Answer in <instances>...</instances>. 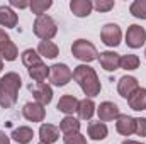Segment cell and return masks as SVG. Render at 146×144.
Instances as JSON below:
<instances>
[{
	"instance_id": "2",
	"label": "cell",
	"mask_w": 146,
	"mask_h": 144,
	"mask_svg": "<svg viewBox=\"0 0 146 144\" xmlns=\"http://www.w3.org/2000/svg\"><path fill=\"white\" fill-rule=\"evenodd\" d=\"M22 87V78L15 71L5 73L0 78V107L10 108L19 98V88Z\"/></svg>"
},
{
	"instance_id": "38",
	"label": "cell",
	"mask_w": 146,
	"mask_h": 144,
	"mask_svg": "<svg viewBox=\"0 0 146 144\" xmlns=\"http://www.w3.org/2000/svg\"><path fill=\"white\" fill-rule=\"evenodd\" d=\"M145 56H146V49H145Z\"/></svg>"
},
{
	"instance_id": "15",
	"label": "cell",
	"mask_w": 146,
	"mask_h": 144,
	"mask_svg": "<svg viewBox=\"0 0 146 144\" xmlns=\"http://www.w3.org/2000/svg\"><path fill=\"white\" fill-rule=\"evenodd\" d=\"M19 22V17L15 10L9 5H0V26L7 29H14Z\"/></svg>"
},
{
	"instance_id": "24",
	"label": "cell",
	"mask_w": 146,
	"mask_h": 144,
	"mask_svg": "<svg viewBox=\"0 0 146 144\" xmlns=\"http://www.w3.org/2000/svg\"><path fill=\"white\" fill-rule=\"evenodd\" d=\"M27 73H29V76H31L36 83H44L46 78H49V66H46L44 63H39L36 66L29 68Z\"/></svg>"
},
{
	"instance_id": "28",
	"label": "cell",
	"mask_w": 146,
	"mask_h": 144,
	"mask_svg": "<svg viewBox=\"0 0 146 144\" xmlns=\"http://www.w3.org/2000/svg\"><path fill=\"white\" fill-rule=\"evenodd\" d=\"M129 12L133 17L146 20V0H134L129 5Z\"/></svg>"
},
{
	"instance_id": "11",
	"label": "cell",
	"mask_w": 146,
	"mask_h": 144,
	"mask_svg": "<svg viewBox=\"0 0 146 144\" xmlns=\"http://www.w3.org/2000/svg\"><path fill=\"white\" fill-rule=\"evenodd\" d=\"M115 131L121 136H131L136 131V119L127 115V114H121L115 119Z\"/></svg>"
},
{
	"instance_id": "32",
	"label": "cell",
	"mask_w": 146,
	"mask_h": 144,
	"mask_svg": "<svg viewBox=\"0 0 146 144\" xmlns=\"http://www.w3.org/2000/svg\"><path fill=\"white\" fill-rule=\"evenodd\" d=\"M134 134L146 137V117H136V131Z\"/></svg>"
},
{
	"instance_id": "14",
	"label": "cell",
	"mask_w": 146,
	"mask_h": 144,
	"mask_svg": "<svg viewBox=\"0 0 146 144\" xmlns=\"http://www.w3.org/2000/svg\"><path fill=\"white\" fill-rule=\"evenodd\" d=\"M39 139L42 144H54L60 139V127L53 124H41L39 127Z\"/></svg>"
},
{
	"instance_id": "26",
	"label": "cell",
	"mask_w": 146,
	"mask_h": 144,
	"mask_svg": "<svg viewBox=\"0 0 146 144\" xmlns=\"http://www.w3.org/2000/svg\"><path fill=\"white\" fill-rule=\"evenodd\" d=\"M53 5V0H31L29 3V9L33 14H36V17L39 15H44L48 9H51Z\"/></svg>"
},
{
	"instance_id": "12",
	"label": "cell",
	"mask_w": 146,
	"mask_h": 144,
	"mask_svg": "<svg viewBox=\"0 0 146 144\" xmlns=\"http://www.w3.org/2000/svg\"><path fill=\"white\" fill-rule=\"evenodd\" d=\"M97 115L100 119V122H109V120H115L119 115H121V110L119 107L114 104V102H102L99 107H97Z\"/></svg>"
},
{
	"instance_id": "37",
	"label": "cell",
	"mask_w": 146,
	"mask_h": 144,
	"mask_svg": "<svg viewBox=\"0 0 146 144\" xmlns=\"http://www.w3.org/2000/svg\"><path fill=\"white\" fill-rule=\"evenodd\" d=\"M2 70H3V59L0 58V71H2Z\"/></svg>"
},
{
	"instance_id": "33",
	"label": "cell",
	"mask_w": 146,
	"mask_h": 144,
	"mask_svg": "<svg viewBox=\"0 0 146 144\" xmlns=\"http://www.w3.org/2000/svg\"><path fill=\"white\" fill-rule=\"evenodd\" d=\"M10 42H12V41H10V36H9L3 29H0V53H2V51H3Z\"/></svg>"
},
{
	"instance_id": "30",
	"label": "cell",
	"mask_w": 146,
	"mask_h": 144,
	"mask_svg": "<svg viewBox=\"0 0 146 144\" xmlns=\"http://www.w3.org/2000/svg\"><path fill=\"white\" fill-rule=\"evenodd\" d=\"M63 143L65 144H87V139L82 132H73V134H63Z\"/></svg>"
},
{
	"instance_id": "21",
	"label": "cell",
	"mask_w": 146,
	"mask_h": 144,
	"mask_svg": "<svg viewBox=\"0 0 146 144\" xmlns=\"http://www.w3.org/2000/svg\"><path fill=\"white\" fill-rule=\"evenodd\" d=\"M37 54L46 58V59H54L60 54V48L53 42V41H41L37 44Z\"/></svg>"
},
{
	"instance_id": "18",
	"label": "cell",
	"mask_w": 146,
	"mask_h": 144,
	"mask_svg": "<svg viewBox=\"0 0 146 144\" xmlns=\"http://www.w3.org/2000/svg\"><path fill=\"white\" fill-rule=\"evenodd\" d=\"M78 102H80V100H78L75 95H63V97L58 100L56 108H58L60 112L66 114V115H72L73 112L78 110Z\"/></svg>"
},
{
	"instance_id": "1",
	"label": "cell",
	"mask_w": 146,
	"mask_h": 144,
	"mask_svg": "<svg viewBox=\"0 0 146 144\" xmlns=\"http://www.w3.org/2000/svg\"><path fill=\"white\" fill-rule=\"evenodd\" d=\"M73 80L78 83V87L87 95V98L97 97L100 93V90H102L99 75H97V71L92 66H88V65H78L73 70Z\"/></svg>"
},
{
	"instance_id": "13",
	"label": "cell",
	"mask_w": 146,
	"mask_h": 144,
	"mask_svg": "<svg viewBox=\"0 0 146 144\" xmlns=\"http://www.w3.org/2000/svg\"><path fill=\"white\" fill-rule=\"evenodd\" d=\"M99 63L106 71H115L121 68V56L114 51H104L99 54Z\"/></svg>"
},
{
	"instance_id": "6",
	"label": "cell",
	"mask_w": 146,
	"mask_h": 144,
	"mask_svg": "<svg viewBox=\"0 0 146 144\" xmlns=\"http://www.w3.org/2000/svg\"><path fill=\"white\" fill-rule=\"evenodd\" d=\"M100 39L102 42L107 46V48H117L121 44V39H122V31L117 24L114 22H109L102 27L100 31Z\"/></svg>"
},
{
	"instance_id": "4",
	"label": "cell",
	"mask_w": 146,
	"mask_h": 144,
	"mask_svg": "<svg viewBox=\"0 0 146 144\" xmlns=\"http://www.w3.org/2000/svg\"><path fill=\"white\" fill-rule=\"evenodd\" d=\"M72 53L76 59H80L83 63H90V61H95L99 58L97 48L87 39H76L72 44Z\"/></svg>"
},
{
	"instance_id": "29",
	"label": "cell",
	"mask_w": 146,
	"mask_h": 144,
	"mask_svg": "<svg viewBox=\"0 0 146 144\" xmlns=\"http://www.w3.org/2000/svg\"><path fill=\"white\" fill-rule=\"evenodd\" d=\"M17 56H19V49H17V46H15V42H10L2 53H0V58L2 59H5V61H15L17 59Z\"/></svg>"
},
{
	"instance_id": "10",
	"label": "cell",
	"mask_w": 146,
	"mask_h": 144,
	"mask_svg": "<svg viewBox=\"0 0 146 144\" xmlns=\"http://www.w3.org/2000/svg\"><path fill=\"white\" fill-rule=\"evenodd\" d=\"M31 90H33L34 102L41 104L42 107H46L48 104H51V100H53V88L48 83H36L34 88L31 87Z\"/></svg>"
},
{
	"instance_id": "36",
	"label": "cell",
	"mask_w": 146,
	"mask_h": 144,
	"mask_svg": "<svg viewBox=\"0 0 146 144\" xmlns=\"http://www.w3.org/2000/svg\"><path fill=\"white\" fill-rule=\"evenodd\" d=\"M122 144H145V143H139V141H133V139H126V141H122Z\"/></svg>"
},
{
	"instance_id": "35",
	"label": "cell",
	"mask_w": 146,
	"mask_h": 144,
	"mask_svg": "<svg viewBox=\"0 0 146 144\" xmlns=\"http://www.w3.org/2000/svg\"><path fill=\"white\" fill-rule=\"evenodd\" d=\"M0 144H10V137L3 131H0Z\"/></svg>"
},
{
	"instance_id": "25",
	"label": "cell",
	"mask_w": 146,
	"mask_h": 144,
	"mask_svg": "<svg viewBox=\"0 0 146 144\" xmlns=\"http://www.w3.org/2000/svg\"><path fill=\"white\" fill-rule=\"evenodd\" d=\"M21 59H22V65L29 70V68H33V66H36L39 63H42L41 61V56L37 54L36 49H26L22 54H21Z\"/></svg>"
},
{
	"instance_id": "8",
	"label": "cell",
	"mask_w": 146,
	"mask_h": 144,
	"mask_svg": "<svg viewBox=\"0 0 146 144\" xmlns=\"http://www.w3.org/2000/svg\"><path fill=\"white\" fill-rule=\"evenodd\" d=\"M139 88V83H138V78L131 76V75H124L119 78L117 81V93L122 97V98H129L136 90Z\"/></svg>"
},
{
	"instance_id": "31",
	"label": "cell",
	"mask_w": 146,
	"mask_h": 144,
	"mask_svg": "<svg viewBox=\"0 0 146 144\" xmlns=\"http://www.w3.org/2000/svg\"><path fill=\"white\" fill-rule=\"evenodd\" d=\"M114 0H95L94 2V9L97 12H109L114 9Z\"/></svg>"
},
{
	"instance_id": "23",
	"label": "cell",
	"mask_w": 146,
	"mask_h": 144,
	"mask_svg": "<svg viewBox=\"0 0 146 144\" xmlns=\"http://www.w3.org/2000/svg\"><path fill=\"white\" fill-rule=\"evenodd\" d=\"M80 127H82L80 120H78L76 117H73V115H65V117L61 119V122H60V131H61L63 134L80 132Z\"/></svg>"
},
{
	"instance_id": "7",
	"label": "cell",
	"mask_w": 146,
	"mask_h": 144,
	"mask_svg": "<svg viewBox=\"0 0 146 144\" xmlns=\"http://www.w3.org/2000/svg\"><path fill=\"white\" fill-rule=\"evenodd\" d=\"M146 42V29L138 26V24H133L127 27L126 31V44L131 48V49H138L141 48Z\"/></svg>"
},
{
	"instance_id": "20",
	"label": "cell",
	"mask_w": 146,
	"mask_h": 144,
	"mask_svg": "<svg viewBox=\"0 0 146 144\" xmlns=\"http://www.w3.org/2000/svg\"><path fill=\"white\" fill-rule=\"evenodd\" d=\"M95 110H97L95 102H94L92 98H87V97H85L83 100L78 102V110H76V114H78L80 119H83V120H90V119L94 117Z\"/></svg>"
},
{
	"instance_id": "16",
	"label": "cell",
	"mask_w": 146,
	"mask_h": 144,
	"mask_svg": "<svg viewBox=\"0 0 146 144\" xmlns=\"http://www.w3.org/2000/svg\"><path fill=\"white\" fill-rule=\"evenodd\" d=\"M70 10L75 17H88L94 10V2H90V0H72Z\"/></svg>"
},
{
	"instance_id": "5",
	"label": "cell",
	"mask_w": 146,
	"mask_h": 144,
	"mask_svg": "<svg viewBox=\"0 0 146 144\" xmlns=\"http://www.w3.org/2000/svg\"><path fill=\"white\" fill-rule=\"evenodd\" d=\"M73 78L72 68L65 63H54L53 66H49V81L54 87H65L70 83Z\"/></svg>"
},
{
	"instance_id": "39",
	"label": "cell",
	"mask_w": 146,
	"mask_h": 144,
	"mask_svg": "<svg viewBox=\"0 0 146 144\" xmlns=\"http://www.w3.org/2000/svg\"><path fill=\"white\" fill-rule=\"evenodd\" d=\"M39 144H42V143H39Z\"/></svg>"
},
{
	"instance_id": "17",
	"label": "cell",
	"mask_w": 146,
	"mask_h": 144,
	"mask_svg": "<svg viewBox=\"0 0 146 144\" xmlns=\"http://www.w3.org/2000/svg\"><path fill=\"white\" fill-rule=\"evenodd\" d=\"M88 137L92 141H104L107 136H109V127L106 126V122H90L88 124Z\"/></svg>"
},
{
	"instance_id": "9",
	"label": "cell",
	"mask_w": 146,
	"mask_h": 144,
	"mask_svg": "<svg viewBox=\"0 0 146 144\" xmlns=\"http://www.w3.org/2000/svg\"><path fill=\"white\" fill-rule=\"evenodd\" d=\"M22 115L29 122H42L46 117V108L37 102H27L22 107Z\"/></svg>"
},
{
	"instance_id": "3",
	"label": "cell",
	"mask_w": 146,
	"mask_h": 144,
	"mask_svg": "<svg viewBox=\"0 0 146 144\" xmlns=\"http://www.w3.org/2000/svg\"><path fill=\"white\" fill-rule=\"evenodd\" d=\"M33 31L41 41H51L53 37L58 34V26L54 22V19L48 14L44 15H39L34 20V26H33Z\"/></svg>"
},
{
	"instance_id": "27",
	"label": "cell",
	"mask_w": 146,
	"mask_h": 144,
	"mask_svg": "<svg viewBox=\"0 0 146 144\" xmlns=\"http://www.w3.org/2000/svg\"><path fill=\"white\" fill-rule=\"evenodd\" d=\"M139 58L136 54H124L121 56V68L126 70V71H134L139 68Z\"/></svg>"
},
{
	"instance_id": "19",
	"label": "cell",
	"mask_w": 146,
	"mask_h": 144,
	"mask_svg": "<svg viewBox=\"0 0 146 144\" xmlns=\"http://www.w3.org/2000/svg\"><path fill=\"white\" fill-rule=\"evenodd\" d=\"M12 137V141H15V143L19 144H29L33 141V137H34V131L31 129V127H27V126H19V127H15L14 131H12V134H10Z\"/></svg>"
},
{
	"instance_id": "34",
	"label": "cell",
	"mask_w": 146,
	"mask_h": 144,
	"mask_svg": "<svg viewBox=\"0 0 146 144\" xmlns=\"http://www.w3.org/2000/svg\"><path fill=\"white\" fill-rule=\"evenodd\" d=\"M31 2H24V0H10L9 7H15V9H29Z\"/></svg>"
},
{
	"instance_id": "22",
	"label": "cell",
	"mask_w": 146,
	"mask_h": 144,
	"mask_svg": "<svg viewBox=\"0 0 146 144\" xmlns=\"http://www.w3.org/2000/svg\"><path fill=\"white\" fill-rule=\"evenodd\" d=\"M127 104L129 107L136 112H141V110H146V88H138L129 98H127Z\"/></svg>"
}]
</instances>
